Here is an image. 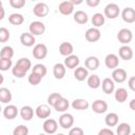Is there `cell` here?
<instances>
[{
    "label": "cell",
    "instance_id": "cell-35",
    "mask_svg": "<svg viewBox=\"0 0 135 135\" xmlns=\"http://www.w3.org/2000/svg\"><path fill=\"white\" fill-rule=\"evenodd\" d=\"M32 72L35 73V74H37V75H39L40 77L43 78V77L46 75V73H47V69H46V66H45L44 64H42V63H37V64H35V65L32 68Z\"/></svg>",
    "mask_w": 135,
    "mask_h": 135
},
{
    "label": "cell",
    "instance_id": "cell-4",
    "mask_svg": "<svg viewBox=\"0 0 135 135\" xmlns=\"http://www.w3.org/2000/svg\"><path fill=\"white\" fill-rule=\"evenodd\" d=\"M34 58L40 60V59H44L47 55V47L45 44L43 43H38L34 46L33 49V52H32Z\"/></svg>",
    "mask_w": 135,
    "mask_h": 135
},
{
    "label": "cell",
    "instance_id": "cell-1",
    "mask_svg": "<svg viewBox=\"0 0 135 135\" xmlns=\"http://www.w3.org/2000/svg\"><path fill=\"white\" fill-rule=\"evenodd\" d=\"M120 13V8L118 6V4L116 3H109L105 5L104 7V15L105 17H108L109 19H115L118 17Z\"/></svg>",
    "mask_w": 135,
    "mask_h": 135
},
{
    "label": "cell",
    "instance_id": "cell-49",
    "mask_svg": "<svg viewBox=\"0 0 135 135\" xmlns=\"http://www.w3.org/2000/svg\"><path fill=\"white\" fill-rule=\"evenodd\" d=\"M4 16H5V11H4L3 6H0V21L4 18Z\"/></svg>",
    "mask_w": 135,
    "mask_h": 135
},
{
    "label": "cell",
    "instance_id": "cell-44",
    "mask_svg": "<svg viewBox=\"0 0 135 135\" xmlns=\"http://www.w3.org/2000/svg\"><path fill=\"white\" fill-rule=\"evenodd\" d=\"M9 4L14 8H21L25 5V0H9Z\"/></svg>",
    "mask_w": 135,
    "mask_h": 135
},
{
    "label": "cell",
    "instance_id": "cell-3",
    "mask_svg": "<svg viewBox=\"0 0 135 135\" xmlns=\"http://www.w3.org/2000/svg\"><path fill=\"white\" fill-rule=\"evenodd\" d=\"M117 39L120 43H122L123 45H127L133 39L132 31L129 28H121L117 34Z\"/></svg>",
    "mask_w": 135,
    "mask_h": 135
},
{
    "label": "cell",
    "instance_id": "cell-8",
    "mask_svg": "<svg viewBox=\"0 0 135 135\" xmlns=\"http://www.w3.org/2000/svg\"><path fill=\"white\" fill-rule=\"evenodd\" d=\"M85 39L89 41V42H96L100 39L101 37V34H100V31L96 27H90L86 30L85 34Z\"/></svg>",
    "mask_w": 135,
    "mask_h": 135
},
{
    "label": "cell",
    "instance_id": "cell-29",
    "mask_svg": "<svg viewBox=\"0 0 135 135\" xmlns=\"http://www.w3.org/2000/svg\"><path fill=\"white\" fill-rule=\"evenodd\" d=\"M91 21H92V24L94 25V27L98 28L99 26H102V25L104 24L105 17H104L101 13H96V14H94V15H93V17H92Z\"/></svg>",
    "mask_w": 135,
    "mask_h": 135
},
{
    "label": "cell",
    "instance_id": "cell-10",
    "mask_svg": "<svg viewBox=\"0 0 135 135\" xmlns=\"http://www.w3.org/2000/svg\"><path fill=\"white\" fill-rule=\"evenodd\" d=\"M33 13L37 17H45L49 14V5L44 2H38L33 8Z\"/></svg>",
    "mask_w": 135,
    "mask_h": 135
},
{
    "label": "cell",
    "instance_id": "cell-30",
    "mask_svg": "<svg viewBox=\"0 0 135 135\" xmlns=\"http://www.w3.org/2000/svg\"><path fill=\"white\" fill-rule=\"evenodd\" d=\"M86 83L91 88V89H98L101 84V81H100V78L98 75H91L88 77V80H86Z\"/></svg>",
    "mask_w": 135,
    "mask_h": 135
},
{
    "label": "cell",
    "instance_id": "cell-33",
    "mask_svg": "<svg viewBox=\"0 0 135 135\" xmlns=\"http://www.w3.org/2000/svg\"><path fill=\"white\" fill-rule=\"evenodd\" d=\"M117 135H130L131 134V126L127 122H121L118 124L116 129Z\"/></svg>",
    "mask_w": 135,
    "mask_h": 135
},
{
    "label": "cell",
    "instance_id": "cell-20",
    "mask_svg": "<svg viewBox=\"0 0 135 135\" xmlns=\"http://www.w3.org/2000/svg\"><path fill=\"white\" fill-rule=\"evenodd\" d=\"M65 72H66V68L64 66L63 63H56L53 68V74L54 77L56 79H62L65 76Z\"/></svg>",
    "mask_w": 135,
    "mask_h": 135
},
{
    "label": "cell",
    "instance_id": "cell-47",
    "mask_svg": "<svg viewBox=\"0 0 135 135\" xmlns=\"http://www.w3.org/2000/svg\"><path fill=\"white\" fill-rule=\"evenodd\" d=\"M85 3H86L89 6H91V7H95V6H97V5L100 3V1H99V0H86Z\"/></svg>",
    "mask_w": 135,
    "mask_h": 135
},
{
    "label": "cell",
    "instance_id": "cell-13",
    "mask_svg": "<svg viewBox=\"0 0 135 135\" xmlns=\"http://www.w3.org/2000/svg\"><path fill=\"white\" fill-rule=\"evenodd\" d=\"M122 20L127 23H133L135 21V9L132 7H126L123 8L121 13Z\"/></svg>",
    "mask_w": 135,
    "mask_h": 135
},
{
    "label": "cell",
    "instance_id": "cell-45",
    "mask_svg": "<svg viewBox=\"0 0 135 135\" xmlns=\"http://www.w3.org/2000/svg\"><path fill=\"white\" fill-rule=\"evenodd\" d=\"M69 135H84V132L81 128L79 127H74L70 130L69 132Z\"/></svg>",
    "mask_w": 135,
    "mask_h": 135
},
{
    "label": "cell",
    "instance_id": "cell-40",
    "mask_svg": "<svg viewBox=\"0 0 135 135\" xmlns=\"http://www.w3.org/2000/svg\"><path fill=\"white\" fill-rule=\"evenodd\" d=\"M9 37H11L9 31L6 27H0V42L4 43V42L8 41Z\"/></svg>",
    "mask_w": 135,
    "mask_h": 135
},
{
    "label": "cell",
    "instance_id": "cell-50",
    "mask_svg": "<svg viewBox=\"0 0 135 135\" xmlns=\"http://www.w3.org/2000/svg\"><path fill=\"white\" fill-rule=\"evenodd\" d=\"M130 108H131V110L135 111V99H132L130 101Z\"/></svg>",
    "mask_w": 135,
    "mask_h": 135
},
{
    "label": "cell",
    "instance_id": "cell-37",
    "mask_svg": "<svg viewBox=\"0 0 135 135\" xmlns=\"http://www.w3.org/2000/svg\"><path fill=\"white\" fill-rule=\"evenodd\" d=\"M14 56V50L9 45H5L1 49L0 51V58H5V59H12Z\"/></svg>",
    "mask_w": 135,
    "mask_h": 135
},
{
    "label": "cell",
    "instance_id": "cell-46",
    "mask_svg": "<svg viewBox=\"0 0 135 135\" xmlns=\"http://www.w3.org/2000/svg\"><path fill=\"white\" fill-rule=\"evenodd\" d=\"M98 135H115V134H114V132H113L111 129L103 128V129H101V130L98 132Z\"/></svg>",
    "mask_w": 135,
    "mask_h": 135
},
{
    "label": "cell",
    "instance_id": "cell-15",
    "mask_svg": "<svg viewBox=\"0 0 135 135\" xmlns=\"http://www.w3.org/2000/svg\"><path fill=\"white\" fill-rule=\"evenodd\" d=\"M99 59L96 57V56H89L85 61H84V65H85V69L89 71H95L99 68Z\"/></svg>",
    "mask_w": 135,
    "mask_h": 135
},
{
    "label": "cell",
    "instance_id": "cell-7",
    "mask_svg": "<svg viewBox=\"0 0 135 135\" xmlns=\"http://www.w3.org/2000/svg\"><path fill=\"white\" fill-rule=\"evenodd\" d=\"M35 114L40 119H46L51 115V108L49 104H40L36 108Z\"/></svg>",
    "mask_w": 135,
    "mask_h": 135
},
{
    "label": "cell",
    "instance_id": "cell-5",
    "mask_svg": "<svg viewBox=\"0 0 135 135\" xmlns=\"http://www.w3.org/2000/svg\"><path fill=\"white\" fill-rule=\"evenodd\" d=\"M59 124L63 129H71L74 124V117L70 113H63L59 117Z\"/></svg>",
    "mask_w": 135,
    "mask_h": 135
},
{
    "label": "cell",
    "instance_id": "cell-11",
    "mask_svg": "<svg viewBox=\"0 0 135 135\" xmlns=\"http://www.w3.org/2000/svg\"><path fill=\"white\" fill-rule=\"evenodd\" d=\"M104 64L108 69H111V70H115L118 64H119V59H118V56L115 55V54H108L104 58Z\"/></svg>",
    "mask_w": 135,
    "mask_h": 135
},
{
    "label": "cell",
    "instance_id": "cell-17",
    "mask_svg": "<svg viewBox=\"0 0 135 135\" xmlns=\"http://www.w3.org/2000/svg\"><path fill=\"white\" fill-rule=\"evenodd\" d=\"M79 62H80L79 57L72 54V55L68 56V57L64 59V63H63V64H64L65 68L73 70V69H76V68L79 65Z\"/></svg>",
    "mask_w": 135,
    "mask_h": 135
},
{
    "label": "cell",
    "instance_id": "cell-48",
    "mask_svg": "<svg viewBox=\"0 0 135 135\" xmlns=\"http://www.w3.org/2000/svg\"><path fill=\"white\" fill-rule=\"evenodd\" d=\"M129 88L132 90V91H135V77L132 76L130 79H129Z\"/></svg>",
    "mask_w": 135,
    "mask_h": 135
},
{
    "label": "cell",
    "instance_id": "cell-36",
    "mask_svg": "<svg viewBox=\"0 0 135 135\" xmlns=\"http://www.w3.org/2000/svg\"><path fill=\"white\" fill-rule=\"evenodd\" d=\"M15 65H17V66L20 68L21 70L27 72V71L32 68V62H31V60H30L28 58H20V59L16 62Z\"/></svg>",
    "mask_w": 135,
    "mask_h": 135
},
{
    "label": "cell",
    "instance_id": "cell-23",
    "mask_svg": "<svg viewBox=\"0 0 135 135\" xmlns=\"http://www.w3.org/2000/svg\"><path fill=\"white\" fill-rule=\"evenodd\" d=\"M72 107H73V109H75V110L83 111V110H88L89 107H90V104H89V101H88V100L82 99V98H77V99L73 100Z\"/></svg>",
    "mask_w": 135,
    "mask_h": 135
},
{
    "label": "cell",
    "instance_id": "cell-12",
    "mask_svg": "<svg viewBox=\"0 0 135 135\" xmlns=\"http://www.w3.org/2000/svg\"><path fill=\"white\" fill-rule=\"evenodd\" d=\"M92 110L97 114H103L108 110V103L102 99H97L92 103Z\"/></svg>",
    "mask_w": 135,
    "mask_h": 135
},
{
    "label": "cell",
    "instance_id": "cell-14",
    "mask_svg": "<svg viewBox=\"0 0 135 135\" xmlns=\"http://www.w3.org/2000/svg\"><path fill=\"white\" fill-rule=\"evenodd\" d=\"M118 55L123 60H131L133 58V50L129 45H121L118 50Z\"/></svg>",
    "mask_w": 135,
    "mask_h": 135
},
{
    "label": "cell",
    "instance_id": "cell-22",
    "mask_svg": "<svg viewBox=\"0 0 135 135\" xmlns=\"http://www.w3.org/2000/svg\"><path fill=\"white\" fill-rule=\"evenodd\" d=\"M58 8L62 15H71L74 12V5L70 1H62Z\"/></svg>",
    "mask_w": 135,
    "mask_h": 135
},
{
    "label": "cell",
    "instance_id": "cell-55",
    "mask_svg": "<svg viewBox=\"0 0 135 135\" xmlns=\"http://www.w3.org/2000/svg\"><path fill=\"white\" fill-rule=\"evenodd\" d=\"M38 135H45V134H38Z\"/></svg>",
    "mask_w": 135,
    "mask_h": 135
},
{
    "label": "cell",
    "instance_id": "cell-41",
    "mask_svg": "<svg viewBox=\"0 0 135 135\" xmlns=\"http://www.w3.org/2000/svg\"><path fill=\"white\" fill-rule=\"evenodd\" d=\"M27 134H28V129L23 124L16 127L13 131V135H27Z\"/></svg>",
    "mask_w": 135,
    "mask_h": 135
},
{
    "label": "cell",
    "instance_id": "cell-19",
    "mask_svg": "<svg viewBox=\"0 0 135 135\" xmlns=\"http://www.w3.org/2000/svg\"><path fill=\"white\" fill-rule=\"evenodd\" d=\"M100 85H101L103 93L105 94H111L115 91V83L111 78H104Z\"/></svg>",
    "mask_w": 135,
    "mask_h": 135
},
{
    "label": "cell",
    "instance_id": "cell-51",
    "mask_svg": "<svg viewBox=\"0 0 135 135\" xmlns=\"http://www.w3.org/2000/svg\"><path fill=\"white\" fill-rule=\"evenodd\" d=\"M73 5H77V4H80V3H82V0H71L70 1Z\"/></svg>",
    "mask_w": 135,
    "mask_h": 135
},
{
    "label": "cell",
    "instance_id": "cell-53",
    "mask_svg": "<svg viewBox=\"0 0 135 135\" xmlns=\"http://www.w3.org/2000/svg\"><path fill=\"white\" fill-rule=\"evenodd\" d=\"M57 135H65V134H63V133H59V134H57Z\"/></svg>",
    "mask_w": 135,
    "mask_h": 135
},
{
    "label": "cell",
    "instance_id": "cell-28",
    "mask_svg": "<svg viewBox=\"0 0 135 135\" xmlns=\"http://www.w3.org/2000/svg\"><path fill=\"white\" fill-rule=\"evenodd\" d=\"M70 107V103L68 101V99H65L64 97H61L53 107L57 112H65Z\"/></svg>",
    "mask_w": 135,
    "mask_h": 135
},
{
    "label": "cell",
    "instance_id": "cell-32",
    "mask_svg": "<svg viewBox=\"0 0 135 135\" xmlns=\"http://www.w3.org/2000/svg\"><path fill=\"white\" fill-rule=\"evenodd\" d=\"M12 93L7 88H0V101L3 103H8L12 100Z\"/></svg>",
    "mask_w": 135,
    "mask_h": 135
},
{
    "label": "cell",
    "instance_id": "cell-9",
    "mask_svg": "<svg viewBox=\"0 0 135 135\" xmlns=\"http://www.w3.org/2000/svg\"><path fill=\"white\" fill-rule=\"evenodd\" d=\"M126 79H127L126 70H123L121 68H116L115 70H113V72H112V80L114 82L122 83L123 81H126Z\"/></svg>",
    "mask_w": 135,
    "mask_h": 135
},
{
    "label": "cell",
    "instance_id": "cell-27",
    "mask_svg": "<svg viewBox=\"0 0 135 135\" xmlns=\"http://www.w3.org/2000/svg\"><path fill=\"white\" fill-rule=\"evenodd\" d=\"M74 21L79 24H85L89 21L88 14L84 11H76L74 13Z\"/></svg>",
    "mask_w": 135,
    "mask_h": 135
},
{
    "label": "cell",
    "instance_id": "cell-42",
    "mask_svg": "<svg viewBox=\"0 0 135 135\" xmlns=\"http://www.w3.org/2000/svg\"><path fill=\"white\" fill-rule=\"evenodd\" d=\"M61 97H62V96H61V94H59V93H52V94L47 97V103H49V105L54 107L55 103H56Z\"/></svg>",
    "mask_w": 135,
    "mask_h": 135
},
{
    "label": "cell",
    "instance_id": "cell-25",
    "mask_svg": "<svg viewBox=\"0 0 135 135\" xmlns=\"http://www.w3.org/2000/svg\"><path fill=\"white\" fill-rule=\"evenodd\" d=\"M73 51H74V47H73V44L70 43V42H62L60 45H59V53L62 55V56H70L73 54Z\"/></svg>",
    "mask_w": 135,
    "mask_h": 135
},
{
    "label": "cell",
    "instance_id": "cell-21",
    "mask_svg": "<svg viewBox=\"0 0 135 135\" xmlns=\"http://www.w3.org/2000/svg\"><path fill=\"white\" fill-rule=\"evenodd\" d=\"M74 77L78 81H83L89 77V71L84 66H77L74 71Z\"/></svg>",
    "mask_w": 135,
    "mask_h": 135
},
{
    "label": "cell",
    "instance_id": "cell-57",
    "mask_svg": "<svg viewBox=\"0 0 135 135\" xmlns=\"http://www.w3.org/2000/svg\"><path fill=\"white\" fill-rule=\"evenodd\" d=\"M0 112H1V107H0Z\"/></svg>",
    "mask_w": 135,
    "mask_h": 135
},
{
    "label": "cell",
    "instance_id": "cell-39",
    "mask_svg": "<svg viewBox=\"0 0 135 135\" xmlns=\"http://www.w3.org/2000/svg\"><path fill=\"white\" fill-rule=\"evenodd\" d=\"M12 59H5V58H0V71H7L8 69L12 68Z\"/></svg>",
    "mask_w": 135,
    "mask_h": 135
},
{
    "label": "cell",
    "instance_id": "cell-18",
    "mask_svg": "<svg viewBox=\"0 0 135 135\" xmlns=\"http://www.w3.org/2000/svg\"><path fill=\"white\" fill-rule=\"evenodd\" d=\"M17 115H18V109L14 104H8L3 110V116L6 119H9V120L14 119V118L17 117Z\"/></svg>",
    "mask_w": 135,
    "mask_h": 135
},
{
    "label": "cell",
    "instance_id": "cell-31",
    "mask_svg": "<svg viewBox=\"0 0 135 135\" xmlns=\"http://www.w3.org/2000/svg\"><path fill=\"white\" fill-rule=\"evenodd\" d=\"M118 115L116 114V113H109L107 116H105V118H104V122H105V124L108 126V127H115V126H117V123H118Z\"/></svg>",
    "mask_w": 135,
    "mask_h": 135
},
{
    "label": "cell",
    "instance_id": "cell-54",
    "mask_svg": "<svg viewBox=\"0 0 135 135\" xmlns=\"http://www.w3.org/2000/svg\"><path fill=\"white\" fill-rule=\"evenodd\" d=\"M0 6H2V1L0 0Z\"/></svg>",
    "mask_w": 135,
    "mask_h": 135
},
{
    "label": "cell",
    "instance_id": "cell-43",
    "mask_svg": "<svg viewBox=\"0 0 135 135\" xmlns=\"http://www.w3.org/2000/svg\"><path fill=\"white\" fill-rule=\"evenodd\" d=\"M12 74H13L15 77H17V78H22V77L25 76L26 72L23 71V70H21V69L18 68L17 65H15L14 68H12Z\"/></svg>",
    "mask_w": 135,
    "mask_h": 135
},
{
    "label": "cell",
    "instance_id": "cell-16",
    "mask_svg": "<svg viewBox=\"0 0 135 135\" xmlns=\"http://www.w3.org/2000/svg\"><path fill=\"white\" fill-rule=\"evenodd\" d=\"M20 42L22 45L30 47V46L34 45V43L36 42V39H35V36H33L30 32L28 33H22L20 36Z\"/></svg>",
    "mask_w": 135,
    "mask_h": 135
},
{
    "label": "cell",
    "instance_id": "cell-2",
    "mask_svg": "<svg viewBox=\"0 0 135 135\" xmlns=\"http://www.w3.org/2000/svg\"><path fill=\"white\" fill-rule=\"evenodd\" d=\"M28 30L33 36H39L45 32V25L41 21H33L30 23Z\"/></svg>",
    "mask_w": 135,
    "mask_h": 135
},
{
    "label": "cell",
    "instance_id": "cell-38",
    "mask_svg": "<svg viewBox=\"0 0 135 135\" xmlns=\"http://www.w3.org/2000/svg\"><path fill=\"white\" fill-rule=\"evenodd\" d=\"M27 80H28V82H30L32 85H38V84L41 82L42 77H40L39 75H37V74H35V73L32 72V73L28 75Z\"/></svg>",
    "mask_w": 135,
    "mask_h": 135
},
{
    "label": "cell",
    "instance_id": "cell-52",
    "mask_svg": "<svg viewBox=\"0 0 135 135\" xmlns=\"http://www.w3.org/2000/svg\"><path fill=\"white\" fill-rule=\"evenodd\" d=\"M3 81H4V77H3V75H2V74H0V84H2V83H3Z\"/></svg>",
    "mask_w": 135,
    "mask_h": 135
},
{
    "label": "cell",
    "instance_id": "cell-34",
    "mask_svg": "<svg viewBox=\"0 0 135 135\" xmlns=\"http://www.w3.org/2000/svg\"><path fill=\"white\" fill-rule=\"evenodd\" d=\"M8 21H9V23H12L14 25H20L24 22V17L19 13H14V14L9 15Z\"/></svg>",
    "mask_w": 135,
    "mask_h": 135
},
{
    "label": "cell",
    "instance_id": "cell-24",
    "mask_svg": "<svg viewBox=\"0 0 135 135\" xmlns=\"http://www.w3.org/2000/svg\"><path fill=\"white\" fill-rule=\"evenodd\" d=\"M20 116H21V118L23 120H26V121L31 120L33 118V116H34V110H33V108L30 107V105L22 107L20 109Z\"/></svg>",
    "mask_w": 135,
    "mask_h": 135
},
{
    "label": "cell",
    "instance_id": "cell-56",
    "mask_svg": "<svg viewBox=\"0 0 135 135\" xmlns=\"http://www.w3.org/2000/svg\"><path fill=\"white\" fill-rule=\"evenodd\" d=\"M130 135H135V133H134V134H130Z\"/></svg>",
    "mask_w": 135,
    "mask_h": 135
},
{
    "label": "cell",
    "instance_id": "cell-6",
    "mask_svg": "<svg viewBox=\"0 0 135 135\" xmlns=\"http://www.w3.org/2000/svg\"><path fill=\"white\" fill-rule=\"evenodd\" d=\"M43 130L46 134H54L58 130V123L55 119L52 118H46L43 122Z\"/></svg>",
    "mask_w": 135,
    "mask_h": 135
},
{
    "label": "cell",
    "instance_id": "cell-26",
    "mask_svg": "<svg viewBox=\"0 0 135 135\" xmlns=\"http://www.w3.org/2000/svg\"><path fill=\"white\" fill-rule=\"evenodd\" d=\"M114 97H115V99H116L117 102L122 103V102H124V101L128 99L129 94H128V92H127V90H126L124 88H118V89L115 91Z\"/></svg>",
    "mask_w": 135,
    "mask_h": 135
}]
</instances>
